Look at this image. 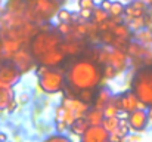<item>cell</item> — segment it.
Masks as SVG:
<instances>
[{"label":"cell","instance_id":"6da1fadb","mask_svg":"<svg viewBox=\"0 0 152 142\" xmlns=\"http://www.w3.org/2000/svg\"><path fill=\"white\" fill-rule=\"evenodd\" d=\"M66 88L64 93L75 96L81 89H98L103 82V67L89 56H77L65 65Z\"/></svg>","mask_w":152,"mask_h":142},{"label":"cell","instance_id":"7a4b0ae2","mask_svg":"<svg viewBox=\"0 0 152 142\" xmlns=\"http://www.w3.org/2000/svg\"><path fill=\"white\" fill-rule=\"evenodd\" d=\"M36 76L40 90L46 95L61 93L66 88L65 70L61 67H46L39 64V67L36 68Z\"/></svg>","mask_w":152,"mask_h":142},{"label":"cell","instance_id":"3957f363","mask_svg":"<svg viewBox=\"0 0 152 142\" xmlns=\"http://www.w3.org/2000/svg\"><path fill=\"white\" fill-rule=\"evenodd\" d=\"M62 42H64V36L56 28L49 27V28H40V31L34 34L31 40L28 42V47L37 61L43 55L49 53L55 49H59Z\"/></svg>","mask_w":152,"mask_h":142},{"label":"cell","instance_id":"277c9868","mask_svg":"<svg viewBox=\"0 0 152 142\" xmlns=\"http://www.w3.org/2000/svg\"><path fill=\"white\" fill-rule=\"evenodd\" d=\"M61 9L59 0H27V19L33 24L42 25L56 16Z\"/></svg>","mask_w":152,"mask_h":142},{"label":"cell","instance_id":"5b68a950","mask_svg":"<svg viewBox=\"0 0 152 142\" xmlns=\"http://www.w3.org/2000/svg\"><path fill=\"white\" fill-rule=\"evenodd\" d=\"M132 90L146 105H152V67H145L136 71L132 80Z\"/></svg>","mask_w":152,"mask_h":142},{"label":"cell","instance_id":"8992f818","mask_svg":"<svg viewBox=\"0 0 152 142\" xmlns=\"http://www.w3.org/2000/svg\"><path fill=\"white\" fill-rule=\"evenodd\" d=\"M111 102H114L120 108V111L124 113H132L137 108H146V105L137 98V95L133 90H126L120 95H114Z\"/></svg>","mask_w":152,"mask_h":142},{"label":"cell","instance_id":"52a82bcc","mask_svg":"<svg viewBox=\"0 0 152 142\" xmlns=\"http://www.w3.org/2000/svg\"><path fill=\"white\" fill-rule=\"evenodd\" d=\"M22 79V73L12 61H1L0 62V83L6 86L15 88Z\"/></svg>","mask_w":152,"mask_h":142},{"label":"cell","instance_id":"ba28073f","mask_svg":"<svg viewBox=\"0 0 152 142\" xmlns=\"http://www.w3.org/2000/svg\"><path fill=\"white\" fill-rule=\"evenodd\" d=\"M127 120H129L132 133H142V132H145L148 124H149V121H151L149 116H148V111L145 108H137V110L129 113Z\"/></svg>","mask_w":152,"mask_h":142},{"label":"cell","instance_id":"9c48e42d","mask_svg":"<svg viewBox=\"0 0 152 142\" xmlns=\"http://www.w3.org/2000/svg\"><path fill=\"white\" fill-rule=\"evenodd\" d=\"M16 67H18V70L22 73V74H25V73H28V71H31L33 68H34V65H36V58L33 56V53L30 52V47H25L22 46L13 56H12V59H10Z\"/></svg>","mask_w":152,"mask_h":142},{"label":"cell","instance_id":"30bf717a","mask_svg":"<svg viewBox=\"0 0 152 142\" xmlns=\"http://www.w3.org/2000/svg\"><path fill=\"white\" fill-rule=\"evenodd\" d=\"M61 49L64 50L66 58H77L86 50V40L75 36H66L64 37Z\"/></svg>","mask_w":152,"mask_h":142},{"label":"cell","instance_id":"8fae6325","mask_svg":"<svg viewBox=\"0 0 152 142\" xmlns=\"http://www.w3.org/2000/svg\"><path fill=\"white\" fill-rule=\"evenodd\" d=\"M61 104H62L65 108L71 110V111L75 114V117H86V114H87V111H89V108H90L89 104L83 102V101L78 99L77 96H71V95H66V93L64 95Z\"/></svg>","mask_w":152,"mask_h":142},{"label":"cell","instance_id":"7c38bea8","mask_svg":"<svg viewBox=\"0 0 152 142\" xmlns=\"http://www.w3.org/2000/svg\"><path fill=\"white\" fill-rule=\"evenodd\" d=\"M80 142H109V132L102 124L89 126V129L80 138Z\"/></svg>","mask_w":152,"mask_h":142},{"label":"cell","instance_id":"4fadbf2b","mask_svg":"<svg viewBox=\"0 0 152 142\" xmlns=\"http://www.w3.org/2000/svg\"><path fill=\"white\" fill-rule=\"evenodd\" d=\"M66 62V55L64 53V50L59 47V49H55L49 53L43 55L42 58L37 59V64L40 65H46V67H61L62 64Z\"/></svg>","mask_w":152,"mask_h":142},{"label":"cell","instance_id":"5bb4252c","mask_svg":"<svg viewBox=\"0 0 152 142\" xmlns=\"http://www.w3.org/2000/svg\"><path fill=\"white\" fill-rule=\"evenodd\" d=\"M148 13V4L143 3L142 0H130L126 4V18H140Z\"/></svg>","mask_w":152,"mask_h":142},{"label":"cell","instance_id":"9a60e30c","mask_svg":"<svg viewBox=\"0 0 152 142\" xmlns=\"http://www.w3.org/2000/svg\"><path fill=\"white\" fill-rule=\"evenodd\" d=\"M24 46L22 42L15 40V39H3V45H1V59L3 61H10L12 56Z\"/></svg>","mask_w":152,"mask_h":142},{"label":"cell","instance_id":"2e32d148","mask_svg":"<svg viewBox=\"0 0 152 142\" xmlns=\"http://www.w3.org/2000/svg\"><path fill=\"white\" fill-rule=\"evenodd\" d=\"M112 96H114V93H112V90H111L109 88H106V86H99V88L96 89L95 101H93V104H92V105L103 111V108L111 102Z\"/></svg>","mask_w":152,"mask_h":142},{"label":"cell","instance_id":"e0dca14e","mask_svg":"<svg viewBox=\"0 0 152 142\" xmlns=\"http://www.w3.org/2000/svg\"><path fill=\"white\" fill-rule=\"evenodd\" d=\"M15 99V90L12 86L0 83V111H6L9 104Z\"/></svg>","mask_w":152,"mask_h":142},{"label":"cell","instance_id":"ac0fdd59","mask_svg":"<svg viewBox=\"0 0 152 142\" xmlns=\"http://www.w3.org/2000/svg\"><path fill=\"white\" fill-rule=\"evenodd\" d=\"M75 118H77L75 114H74L71 110L65 108L62 104H59V105L55 108V121H65L68 126H71Z\"/></svg>","mask_w":152,"mask_h":142},{"label":"cell","instance_id":"d6986e66","mask_svg":"<svg viewBox=\"0 0 152 142\" xmlns=\"http://www.w3.org/2000/svg\"><path fill=\"white\" fill-rule=\"evenodd\" d=\"M89 126H90V124H89V121H87L86 117H77V118L72 121V124L69 126V132H71L72 135L81 138V136L84 135V132L89 129Z\"/></svg>","mask_w":152,"mask_h":142},{"label":"cell","instance_id":"ffe728a7","mask_svg":"<svg viewBox=\"0 0 152 142\" xmlns=\"http://www.w3.org/2000/svg\"><path fill=\"white\" fill-rule=\"evenodd\" d=\"M86 118H87V121H89L90 126H99V124H102L105 116H103V111L102 110L90 105V108H89V111L86 114Z\"/></svg>","mask_w":152,"mask_h":142},{"label":"cell","instance_id":"44dd1931","mask_svg":"<svg viewBox=\"0 0 152 142\" xmlns=\"http://www.w3.org/2000/svg\"><path fill=\"white\" fill-rule=\"evenodd\" d=\"M134 40L139 42V43L143 45V46L151 47L152 46V31H151V28H142V30L136 31V34H134Z\"/></svg>","mask_w":152,"mask_h":142},{"label":"cell","instance_id":"7402d4cb","mask_svg":"<svg viewBox=\"0 0 152 142\" xmlns=\"http://www.w3.org/2000/svg\"><path fill=\"white\" fill-rule=\"evenodd\" d=\"M112 33H114L117 37L127 39V40H132V37H133V31H132V28H130L126 22H120V24H117V25L114 27Z\"/></svg>","mask_w":152,"mask_h":142},{"label":"cell","instance_id":"603a6c76","mask_svg":"<svg viewBox=\"0 0 152 142\" xmlns=\"http://www.w3.org/2000/svg\"><path fill=\"white\" fill-rule=\"evenodd\" d=\"M56 19H58V22H68V24H72V22H75V21L78 19V15H74V13L69 12L68 9L61 7V9L58 10V13H56Z\"/></svg>","mask_w":152,"mask_h":142},{"label":"cell","instance_id":"cb8c5ba5","mask_svg":"<svg viewBox=\"0 0 152 142\" xmlns=\"http://www.w3.org/2000/svg\"><path fill=\"white\" fill-rule=\"evenodd\" d=\"M124 22L132 28V31H139L142 28H146V21H145V16H140V18H126L124 16Z\"/></svg>","mask_w":152,"mask_h":142},{"label":"cell","instance_id":"d4e9b609","mask_svg":"<svg viewBox=\"0 0 152 142\" xmlns=\"http://www.w3.org/2000/svg\"><path fill=\"white\" fill-rule=\"evenodd\" d=\"M95 95H96V89H81V90H78L75 93V96L78 99H81L83 102L92 105L93 101H95Z\"/></svg>","mask_w":152,"mask_h":142},{"label":"cell","instance_id":"484cf974","mask_svg":"<svg viewBox=\"0 0 152 142\" xmlns=\"http://www.w3.org/2000/svg\"><path fill=\"white\" fill-rule=\"evenodd\" d=\"M108 12H109V16H112V18H115V16H124L126 4L121 0H114L112 1V6H111V9Z\"/></svg>","mask_w":152,"mask_h":142},{"label":"cell","instance_id":"4316f807","mask_svg":"<svg viewBox=\"0 0 152 142\" xmlns=\"http://www.w3.org/2000/svg\"><path fill=\"white\" fill-rule=\"evenodd\" d=\"M102 126L111 133V132H114V130L120 126V117H118V116H114V117H105L103 121H102Z\"/></svg>","mask_w":152,"mask_h":142},{"label":"cell","instance_id":"83f0119b","mask_svg":"<svg viewBox=\"0 0 152 142\" xmlns=\"http://www.w3.org/2000/svg\"><path fill=\"white\" fill-rule=\"evenodd\" d=\"M109 18V12L108 10H105V9H102L101 6H95V9H93V18H92V21L93 22H96V24H102L103 21H106Z\"/></svg>","mask_w":152,"mask_h":142},{"label":"cell","instance_id":"f1b7e54d","mask_svg":"<svg viewBox=\"0 0 152 142\" xmlns=\"http://www.w3.org/2000/svg\"><path fill=\"white\" fill-rule=\"evenodd\" d=\"M103 67V79H108V80H112V79H115L120 73H118V70L115 68V67H112L111 64H105V65H102Z\"/></svg>","mask_w":152,"mask_h":142},{"label":"cell","instance_id":"f546056e","mask_svg":"<svg viewBox=\"0 0 152 142\" xmlns=\"http://www.w3.org/2000/svg\"><path fill=\"white\" fill-rule=\"evenodd\" d=\"M121 111H120V108L114 104V102H109L105 108H103V116L105 117H114V116H118Z\"/></svg>","mask_w":152,"mask_h":142},{"label":"cell","instance_id":"4dcf8cb0","mask_svg":"<svg viewBox=\"0 0 152 142\" xmlns=\"http://www.w3.org/2000/svg\"><path fill=\"white\" fill-rule=\"evenodd\" d=\"M56 30H58L64 37L71 36V34H72V24H68V22H59L58 27H56Z\"/></svg>","mask_w":152,"mask_h":142},{"label":"cell","instance_id":"1f68e13d","mask_svg":"<svg viewBox=\"0 0 152 142\" xmlns=\"http://www.w3.org/2000/svg\"><path fill=\"white\" fill-rule=\"evenodd\" d=\"M45 142H71V139L68 136H65L64 133H56V135H52L49 138H46Z\"/></svg>","mask_w":152,"mask_h":142},{"label":"cell","instance_id":"d6a6232c","mask_svg":"<svg viewBox=\"0 0 152 142\" xmlns=\"http://www.w3.org/2000/svg\"><path fill=\"white\" fill-rule=\"evenodd\" d=\"M78 16L81 19H84V21H92V18H93V9H80Z\"/></svg>","mask_w":152,"mask_h":142},{"label":"cell","instance_id":"836d02e7","mask_svg":"<svg viewBox=\"0 0 152 142\" xmlns=\"http://www.w3.org/2000/svg\"><path fill=\"white\" fill-rule=\"evenodd\" d=\"M78 9H95V0H77Z\"/></svg>","mask_w":152,"mask_h":142},{"label":"cell","instance_id":"e575fe53","mask_svg":"<svg viewBox=\"0 0 152 142\" xmlns=\"http://www.w3.org/2000/svg\"><path fill=\"white\" fill-rule=\"evenodd\" d=\"M55 130L56 133H65L66 130H69V126L65 121H55Z\"/></svg>","mask_w":152,"mask_h":142},{"label":"cell","instance_id":"d590c367","mask_svg":"<svg viewBox=\"0 0 152 142\" xmlns=\"http://www.w3.org/2000/svg\"><path fill=\"white\" fill-rule=\"evenodd\" d=\"M16 107H18V101H16V98H15V99H13V101H12V102L9 104V107L6 108V113L12 114V113H13V111L16 110Z\"/></svg>","mask_w":152,"mask_h":142},{"label":"cell","instance_id":"8d00e7d4","mask_svg":"<svg viewBox=\"0 0 152 142\" xmlns=\"http://www.w3.org/2000/svg\"><path fill=\"white\" fill-rule=\"evenodd\" d=\"M112 1L114 0H101V6L102 9H105V10H109L111 9V6H112Z\"/></svg>","mask_w":152,"mask_h":142},{"label":"cell","instance_id":"74e56055","mask_svg":"<svg viewBox=\"0 0 152 142\" xmlns=\"http://www.w3.org/2000/svg\"><path fill=\"white\" fill-rule=\"evenodd\" d=\"M0 142H7V135L4 132H0Z\"/></svg>","mask_w":152,"mask_h":142},{"label":"cell","instance_id":"f35d334b","mask_svg":"<svg viewBox=\"0 0 152 142\" xmlns=\"http://www.w3.org/2000/svg\"><path fill=\"white\" fill-rule=\"evenodd\" d=\"M146 111H148V116H149V120H151V121H152V105H149V107H148V110H146Z\"/></svg>","mask_w":152,"mask_h":142},{"label":"cell","instance_id":"ab89813d","mask_svg":"<svg viewBox=\"0 0 152 142\" xmlns=\"http://www.w3.org/2000/svg\"><path fill=\"white\" fill-rule=\"evenodd\" d=\"M143 3H146L148 6H152V0H142Z\"/></svg>","mask_w":152,"mask_h":142},{"label":"cell","instance_id":"60d3db41","mask_svg":"<svg viewBox=\"0 0 152 142\" xmlns=\"http://www.w3.org/2000/svg\"><path fill=\"white\" fill-rule=\"evenodd\" d=\"M1 45H3V39H1V36H0V50H1Z\"/></svg>","mask_w":152,"mask_h":142},{"label":"cell","instance_id":"b9f144b4","mask_svg":"<svg viewBox=\"0 0 152 142\" xmlns=\"http://www.w3.org/2000/svg\"><path fill=\"white\" fill-rule=\"evenodd\" d=\"M1 61H3V59H1V50H0V62H1Z\"/></svg>","mask_w":152,"mask_h":142},{"label":"cell","instance_id":"7bdbcfd3","mask_svg":"<svg viewBox=\"0 0 152 142\" xmlns=\"http://www.w3.org/2000/svg\"><path fill=\"white\" fill-rule=\"evenodd\" d=\"M0 9H1V0H0Z\"/></svg>","mask_w":152,"mask_h":142}]
</instances>
